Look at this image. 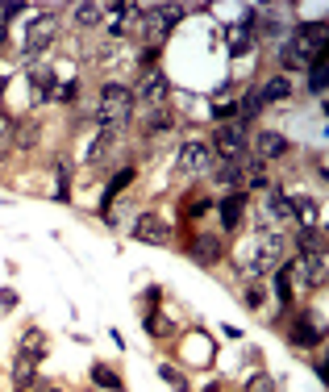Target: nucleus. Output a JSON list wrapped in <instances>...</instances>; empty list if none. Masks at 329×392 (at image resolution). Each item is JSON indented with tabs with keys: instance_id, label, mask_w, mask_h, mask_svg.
<instances>
[{
	"instance_id": "1",
	"label": "nucleus",
	"mask_w": 329,
	"mask_h": 392,
	"mask_svg": "<svg viewBox=\"0 0 329 392\" xmlns=\"http://www.w3.org/2000/svg\"><path fill=\"white\" fill-rule=\"evenodd\" d=\"M284 263H288V238L271 229V234H259L250 246H242V255L233 259V267H238L242 276L259 280V276H275Z\"/></svg>"
},
{
	"instance_id": "2",
	"label": "nucleus",
	"mask_w": 329,
	"mask_h": 392,
	"mask_svg": "<svg viewBox=\"0 0 329 392\" xmlns=\"http://www.w3.org/2000/svg\"><path fill=\"white\" fill-rule=\"evenodd\" d=\"M133 121V92L126 84H104L96 104V126L108 134H121Z\"/></svg>"
},
{
	"instance_id": "3",
	"label": "nucleus",
	"mask_w": 329,
	"mask_h": 392,
	"mask_svg": "<svg viewBox=\"0 0 329 392\" xmlns=\"http://www.w3.org/2000/svg\"><path fill=\"white\" fill-rule=\"evenodd\" d=\"M59 30H63V26H59V9H42L30 26H26V46H21V50H26V59L42 55V50L59 38Z\"/></svg>"
},
{
	"instance_id": "4",
	"label": "nucleus",
	"mask_w": 329,
	"mask_h": 392,
	"mask_svg": "<svg viewBox=\"0 0 329 392\" xmlns=\"http://www.w3.org/2000/svg\"><path fill=\"white\" fill-rule=\"evenodd\" d=\"M288 276H292V288H308V293H321L325 288V255H296V259L284 263Z\"/></svg>"
},
{
	"instance_id": "5",
	"label": "nucleus",
	"mask_w": 329,
	"mask_h": 392,
	"mask_svg": "<svg viewBox=\"0 0 329 392\" xmlns=\"http://www.w3.org/2000/svg\"><path fill=\"white\" fill-rule=\"evenodd\" d=\"M213 155H221L217 163H225V159H246V146H250V134H246V126L242 121H230V126H217V134H213Z\"/></svg>"
},
{
	"instance_id": "6",
	"label": "nucleus",
	"mask_w": 329,
	"mask_h": 392,
	"mask_svg": "<svg viewBox=\"0 0 329 392\" xmlns=\"http://www.w3.org/2000/svg\"><path fill=\"white\" fill-rule=\"evenodd\" d=\"M179 171H184V175H192V180L213 175V171H217V155H213V146H208V142H184V146H179Z\"/></svg>"
},
{
	"instance_id": "7",
	"label": "nucleus",
	"mask_w": 329,
	"mask_h": 392,
	"mask_svg": "<svg viewBox=\"0 0 329 392\" xmlns=\"http://www.w3.org/2000/svg\"><path fill=\"white\" fill-rule=\"evenodd\" d=\"M133 100H142L146 109H155V104H167V97H171V84H167V75L155 67V71H142L138 75V88H130Z\"/></svg>"
},
{
	"instance_id": "8",
	"label": "nucleus",
	"mask_w": 329,
	"mask_h": 392,
	"mask_svg": "<svg viewBox=\"0 0 329 392\" xmlns=\"http://www.w3.org/2000/svg\"><path fill=\"white\" fill-rule=\"evenodd\" d=\"M133 238L146 242V246H171V226L159 213H138L133 217Z\"/></svg>"
},
{
	"instance_id": "9",
	"label": "nucleus",
	"mask_w": 329,
	"mask_h": 392,
	"mask_svg": "<svg viewBox=\"0 0 329 392\" xmlns=\"http://www.w3.org/2000/svg\"><path fill=\"white\" fill-rule=\"evenodd\" d=\"M288 338H292V347H317L325 338V317L321 313H296Z\"/></svg>"
},
{
	"instance_id": "10",
	"label": "nucleus",
	"mask_w": 329,
	"mask_h": 392,
	"mask_svg": "<svg viewBox=\"0 0 329 392\" xmlns=\"http://www.w3.org/2000/svg\"><path fill=\"white\" fill-rule=\"evenodd\" d=\"M250 159H259V163H271V159H284L288 151H292V142L284 138V134H275V130H259L255 138H250Z\"/></svg>"
},
{
	"instance_id": "11",
	"label": "nucleus",
	"mask_w": 329,
	"mask_h": 392,
	"mask_svg": "<svg viewBox=\"0 0 329 392\" xmlns=\"http://www.w3.org/2000/svg\"><path fill=\"white\" fill-rule=\"evenodd\" d=\"M221 238L217 234H192V242H188V259L200 263V267H213V263H221Z\"/></svg>"
},
{
	"instance_id": "12",
	"label": "nucleus",
	"mask_w": 329,
	"mask_h": 392,
	"mask_svg": "<svg viewBox=\"0 0 329 392\" xmlns=\"http://www.w3.org/2000/svg\"><path fill=\"white\" fill-rule=\"evenodd\" d=\"M250 33H259V38H267V42H275V46H279L284 38H292V26H288L279 13H271V9H267V13H259V17H250Z\"/></svg>"
},
{
	"instance_id": "13",
	"label": "nucleus",
	"mask_w": 329,
	"mask_h": 392,
	"mask_svg": "<svg viewBox=\"0 0 329 392\" xmlns=\"http://www.w3.org/2000/svg\"><path fill=\"white\" fill-rule=\"evenodd\" d=\"M263 213L271 226H296V217H292V200L288 192H279V188H267L263 192Z\"/></svg>"
},
{
	"instance_id": "14",
	"label": "nucleus",
	"mask_w": 329,
	"mask_h": 392,
	"mask_svg": "<svg viewBox=\"0 0 329 392\" xmlns=\"http://www.w3.org/2000/svg\"><path fill=\"white\" fill-rule=\"evenodd\" d=\"M292 38H296L300 46L317 59V55H325V38H329V21H308V26H296L292 30Z\"/></svg>"
},
{
	"instance_id": "15",
	"label": "nucleus",
	"mask_w": 329,
	"mask_h": 392,
	"mask_svg": "<svg viewBox=\"0 0 329 392\" xmlns=\"http://www.w3.org/2000/svg\"><path fill=\"white\" fill-rule=\"evenodd\" d=\"M30 84H33V104H46V100L55 97V71L46 63H30Z\"/></svg>"
},
{
	"instance_id": "16",
	"label": "nucleus",
	"mask_w": 329,
	"mask_h": 392,
	"mask_svg": "<svg viewBox=\"0 0 329 392\" xmlns=\"http://www.w3.org/2000/svg\"><path fill=\"white\" fill-rule=\"evenodd\" d=\"M242 217H246V188L225 192V196H221V226L238 229V226H242Z\"/></svg>"
},
{
	"instance_id": "17",
	"label": "nucleus",
	"mask_w": 329,
	"mask_h": 392,
	"mask_svg": "<svg viewBox=\"0 0 329 392\" xmlns=\"http://www.w3.org/2000/svg\"><path fill=\"white\" fill-rule=\"evenodd\" d=\"M42 142V121L38 117H21L17 126H13V146L17 151H33Z\"/></svg>"
},
{
	"instance_id": "18",
	"label": "nucleus",
	"mask_w": 329,
	"mask_h": 392,
	"mask_svg": "<svg viewBox=\"0 0 329 392\" xmlns=\"http://www.w3.org/2000/svg\"><path fill=\"white\" fill-rule=\"evenodd\" d=\"M213 180H217V184H225L230 192H238V188L246 184V159H225V163H217Z\"/></svg>"
},
{
	"instance_id": "19",
	"label": "nucleus",
	"mask_w": 329,
	"mask_h": 392,
	"mask_svg": "<svg viewBox=\"0 0 329 392\" xmlns=\"http://www.w3.org/2000/svg\"><path fill=\"white\" fill-rule=\"evenodd\" d=\"M296 251L300 255H325V229H321V222L296 229Z\"/></svg>"
},
{
	"instance_id": "20",
	"label": "nucleus",
	"mask_w": 329,
	"mask_h": 392,
	"mask_svg": "<svg viewBox=\"0 0 329 392\" xmlns=\"http://www.w3.org/2000/svg\"><path fill=\"white\" fill-rule=\"evenodd\" d=\"M33 384H38V359H30V355H17V359H13V388H17V392H30Z\"/></svg>"
},
{
	"instance_id": "21",
	"label": "nucleus",
	"mask_w": 329,
	"mask_h": 392,
	"mask_svg": "<svg viewBox=\"0 0 329 392\" xmlns=\"http://www.w3.org/2000/svg\"><path fill=\"white\" fill-rule=\"evenodd\" d=\"M225 42H230V55L238 59V55H246L250 50V42H255V33H250V17L246 21H233V26H225Z\"/></svg>"
},
{
	"instance_id": "22",
	"label": "nucleus",
	"mask_w": 329,
	"mask_h": 392,
	"mask_svg": "<svg viewBox=\"0 0 329 392\" xmlns=\"http://www.w3.org/2000/svg\"><path fill=\"white\" fill-rule=\"evenodd\" d=\"M279 63L288 67V71H300V67L313 63V55H308V50L300 46L296 38H284V42H279Z\"/></svg>"
},
{
	"instance_id": "23",
	"label": "nucleus",
	"mask_w": 329,
	"mask_h": 392,
	"mask_svg": "<svg viewBox=\"0 0 329 392\" xmlns=\"http://www.w3.org/2000/svg\"><path fill=\"white\" fill-rule=\"evenodd\" d=\"M259 97H263V104H284V100L292 97V80L288 75H271L263 88H259Z\"/></svg>"
},
{
	"instance_id": "24",
	"label": "nucleus",
	"mask_w": 329,
	"mask_h": 392,
	"mask_svg": "<svg viewBox=\"0 0 329 392\" xmlns=\"http://www.w3.org/2000/svg\"><path fill=\"white\" fill-rule=\"evenodd\" d=\"M100 21H104V4H75V13H71L75 30H96Z\"/></svg>"
},
{
	"instance_id": "25",
	"label": "nucleus",
	"mask_w": 329,
	"mask_h": 392,
	"mask_svg": "<svg viewBox=\"0 0 329 392\" xmlns=\"http://www.w3.org/2000/svg\"><path fill=\"white\" fill-rule=\"evenodd\" d=\"M17 355H30V359L42 363V355H46V334L38 326H30L26 334H21V347H17Z\"/></svg>"
},
{
	"instance_id": "26",
	"label": "nucleus",
	"mask_w": 329,
	"mask_h": 392,
	"mask_svg": "<svg viewBox=\"0 0 329 392\" xmlns=\"http://www.w3.org/2000/svg\"><path fill=\"white\" fill-rule=\"evenodd\" d=\"M146 134H167V130H175L171 126V109L167 104H155V109H146V126H142Z\"/></svg>"
},
{
	"instance_id": "27",
	"label": "nucleus",
	"mask_w": 329,
	"mask_h": 392,
	"mask_svg": "<svg viewBox=\"0 0 329 392\" xmlns=\"http://www.w3.org/2000/svg\"><path fill=\"white\" fill-rule=\"evenodd\" d=\"M92 384H96V388H108V392H126L121 376H117L113 367H104V363H96V367H92Z\"/></svg>"
},
{
	"instance_id": "28",
	"label": "nucleus",
	"mask_w": 329,
	"mask_h": 392,
	"mask_svg": "<svg viewBox=\"0 0 329 392\" xmlns=\"http://www.w3.org/2000/svg\"><path fill=\"white\" fill-rule=\"evenodd\" d=\"M308 92L313 97H325V55H317L308 63Z\"/></svg>"
},
{
	"instance_id": "29",
	"label": "nucleus",
	"mask_w": 329,
	"mask_h": 392,
	"mask_svg": "<svg viewBox=\"0 0 329 392\" xmlns=\"http://www.w3.org/2000/svg\"><path fill=\"white\" fill-rule=\"evenodd\" d=\"M259 113H263V97H259V88H255V92H246V97H242V104H238V121L246 126V121H255Z\"/></svg>"
},
{
	"instance_id": "30",
	"label": "nucleus",
	"mask_w": 329,
	"mask_h": 392,
	"mask_svg": "<svg viewBox=\"0 0 329 392\" xmlns=\"http://www.w3.org/2000/svg\"><path fill=\"white\" fill-rule=\"evenodd\" d=\"M113 138H117V134H108V130H100V134H96V142L88 146V163H92V167L104 163V155L113 151Z\"/></svg>"
},
{
	"instance_id": "31",
	"label": "nucleus",
	"mask_w": 329,
	"mask_h": 392,
	"mask_svg": "<svg viewBox=\"0 0 329 392\" xmlns=\"http://www.w3.org/2000/svg\"><path fill=\"white\" fill-rule=\"evenodd\" d=\"M59 205H71V159H59V188H55Z\"/></svg>"
},
{
	"instance_id": "32",
	"label": "nucleus",
	"mask_w": 329,
	"mask_h": 392,
	"mask_svg": "<svg viewBox=\"0 0 329 392\" xmlns=\"http://www.w3.org/2000/svg\"><path fill=\"white\" fill-rule=\"evenodd\" d=\"M171 322H167L163 313H159V309H150V313H146V334H150V338H167V334H171Z\"/></svg>"
},
{
	"instance_id": "33",
	"label": "nucleus",
	"mask_w": 329,
	"mask_h": 392,
	"mask_svg": "<svg viewBox=\"0 0 329 392\" xmlns=\"http://www.w3.org/2000/svg\"><path fill=\"white\" fill-rule=\"evenodd\" d=\"M159 376H163V380H167V384H171L175 392H188V380H184V371H179V367H171V363H159Z\"/></svg>"
},
{
	"instance_id": "34",
	"label": "nucleus",
	"mask_w": 329,
	"mask_h": 392,
	"mask_svg": "<svg viewBox=\"0 0 329 392\" xmlns=\"http://www.w3.org/2000/svg\"><path fill=\"white\" fill-rule=\"evenodd\" d=\"M55 100L75 104V100H79V80H67V84H59V88H55Z\"/></svg>"
},
{
	"instance_id": "35",
	"label": "nucleus",
	"mask_w": 329,
	"mask_h": 392,
	"mask_svg": "<svg viewBox=\"0 0 329 392\" xmlns=\"http://www.w3.org/2000/svg\"><path fill=\"white\" fill-rule=\"evenodd\" d=\"M213 209V196H196V200H188V209H184V217H204Z\"/></svg>"
},
{
	"instance_id": "36",
	"label": "nucleus",
	"mask_w": 329,
	"mask_h": 392,
	"mask_svg": "<svg viewBox=\"0 0 329 392\" xmlns=\"http://www.w3.org/2000/svg\"><path fill=\"white\" fill-rule=\"evenodd\" d=\"M242 300H246L250 309H263V300H267V288H263V284H250V288L242 293Z\"/></svg>"
},
{
	"instance_id": "37",
	"label": "nucleus",
	"mask_w": 329,
	"mask_h": 392,
	"mask_svg": "<svg viewBox=\"0 0 329 392\" xmlns=\"http://www.w3.org/2000/svg\"><path fill=\"white\" fill-rule=\"evenodd\" d=\"M246 392H275V380L259 371V376H250V384H246Z\"/></svg>"
},
{
	"instance_id": "38",
	"label": "nucleus",
	"mask_w": 329,
	"mask_h": 392,
	"mask_svg": "<svg viewBox=\"0 0 329 392\" xmlns=\"http://www.w3.org/2000/svg\"><path fill=\"white\" fill-rule=\"evenodd\" d=\"M13 151V121H0V159Z\"/></svg>"
},
{
	"instance_id": "39",
	"label": "nucleus",
	"mask_w": 329,
	"mask_h": 392,
	"mask_svg": "<svg viewBox=\"0 0 329 392\" xmlns=\"http://www.w3.org/2000/svg\"><path fill=\"white\" fill-rule=\"evenodd\" d=\"M17 13H26V4H21V0H13V4H0V26H4L9 17H17Z\"/></svg>"
},
{
	"instance_id": "40",
	"label": "nucleus",
	"mask_w": 329,
	"mask_h": 392,
	"mask_svg": "<svg viewBox=\"0 0 329 392\" xmlns=\"http://www.w3.org/2000/svg\"><path fill=\"white\" fill-rule=\"evenodd\" d=\"M0 309H17V293L13 288H0Z\"/></svg>"
},
{
	"instance_id": "41",
	"label": "nucleus",
	"mask_w": 329,
	"mask_h": 392,
	"mask_svg": "<svg viewBox=\"0 0 329 392\" xmlns=\"http://www.w3.org/2000/svg\"><path fill=\"white\" fill-rule=\"evenodd\" d=\"M159 296H163V288H146V305L155 309V305H159Z\"/></svg>"
},
{
	"instance_id": "42",
	"label": "nucleus",
	"mask_w": 329,
	"mask_h": 392,
	"mask_svg": "<svg viewBox=\"0 0 329 392\" xmlns=\"http://www.w3.org/2000/svg\"><path fill=\"white\" fill-rule=\"evenodd\" d=\"M0 46H9V30L4 26H0Z\"/></svg>"
},
{
	"instance_id": "43",
	"label": "nucleus",
	"mask_w": 329,
	"mask_h": 392,
	"mask_svg": "<svg viewBox=\"0 0 329 392\" xmlns=\"http://www.w3.org/2000/svg\"><path fill=\"white\" fill-rule=\"evenodd\" d=\"M46 392H67V388H46Z\"/></svg>"
}]
</instances>
